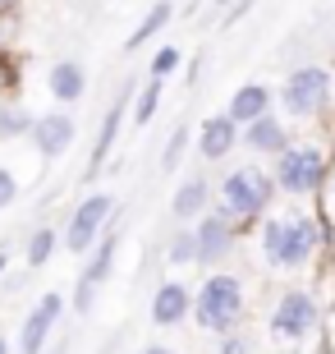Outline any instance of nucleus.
Instances as JSON below:
<instances>
[{
  "mask_svg": "<svg viewBox=\"0 0 335 354\" xmlns=\"http://www.w3.org/2000/svg\"><path fill=\"white\" fill-rule=\"evenodd\" d=\"M331 180V152L322 143H289L276 157V184L289 198H312L322 194Z\"/></svg>",
  "mask_w": 335,
  "mask_h": 354,
  "instance_id": "4",
  "label": "nucleus"
},
{
  "mask_svg": "<svg viewBox=\"0 0 335 354\" xmlns=\"http://www.w3.org/2000/svg\"><path fill=\"white\" fill-rule=\"evenodd\" d=\"M184 143H189V129H175L166 138V152H161V171H175V166H180V157H184Z\"/></svg>",
  "mask_w": 335,
  "mask_h": 354,
  "instance_id": "25",
  "label": "nucleus"
},
{
  "mask_svg": "<svg viewBox=\"0 0 335 354\" xmlns=\"http://www.w3.org/2000/svg\"><path fill=\"white\" fill-rule=\"evenodd\" d=\"M129 97H133V88H124L115 97V106L106 111V120H102V129H97V143H92V161H88V175H97L102 171V161L111 157V147H115V138H119V124H124V115H129Z\"/></svg>",
  "mask_w": 335,
  "mask_h": 354,
  "instance_id": "15",
  "label": "nucleus"
},
{
  "mask_svg": "<svg viewBox=\"0 0 335 354\" xmlns=\"http://www.w3.org/2000/svg\"><path fill=\"white\" fill-rule=\"evenodd\" d=\"M19 189H23V184H19V175H14L10 166H0V212L19 203Z\"/></svg>",
  "mask_w": 335,
  "mask_h": 354,
  "instance_id": "26",
  "label": "nucleus"
},
{
  "mask_svg": "<svg viewBox=\"0 0 335 354\" xmlns=\"http://www.w3.org/2000/svg\"><path fill=\"white\" fill-rule=\"evenodd\" d=\"M189 313H193V290L180 286V281H166L152 295V322L156 327H180Z\"/></svg>",
  "mask_w": 335,
  "mask_h": 354,
  "instance_id": "13",
  "label": "nucleus"
},
{
  "mask_svg": "<svg viewBox=\"0 0 335 354\" xmlns=\"http://www.w3.org/2000/svg\"><path fill=\"white\" fill-rule=\"evenodd\" d=\"M326 212L335 216V171H331V180H326Z\"/></svg>",
  "mask_w": 335,
  "mask_h": 354,
  "instance_id": "28",
  "label": "nucleus"
},
{
  "mask_svg": "<svg viewBox=\"0 0 335 354\" xmlns=\"http://www.w3.org/2000/svg\"><path fill=\"white\" fill-rule=\"evenodd\" d=\"M180 65H184L180 46H161V51L152 55V79H161V83H166V79H170V74H175Z\"/></svg>",
  "mask_w": 335,
  "mask_h": 354,
  "instance_id": "24",
  "label": "nucleus"
},
{
  "mask_svg": "<svg viewBox=\"0 0 335 354\" xmlns=\"http://www.w3.org/2000/svg\"><path fill=\"white\" fill-rule=\"evenodd\" d=\"M46 88H51L55 102L74 106L83 92H88V69L78 65V60H55L51 65V79H46Z\"/></svg>",
  "mask_w": 335,
  "mask_h": 354,
  "instance_id": "16",
  "label": "nucleus"
},
{
  "mask_svg": "<svg viewBox=\"0 0 335 354\" xmlns=\"http://www.w3.org/2000/svg\"><path fill=\"white\" fill-rule=\"evenodd\" d=\"M166 258H170V267H198V235L189 230V225H180V230L170 235Z\"/></svg>",
  "mask_w": 335,
  "mask_h": 354,
  "instance_id": "20",
  "label": "nucleus"
},
{
  "mask_svg": "<svg viewBox=\"0 0 335 354\" xmlns=\"http://www.w3.org/2000/svg\"><path fill=\"white\" fill-rule=\"evenodd\" d=\"M55 244H60L55 225H37V230L28 235V267H46L51 253H55Z\"/></svg>",
  "mask_w": 335,
  "mask_h": 354,
  "instance_id": "21",
  "label": "nucleus"
},
{
  "mask_svg": "<svg viewBox=\"0 0 335 354\" xmlns=\"http://www.w3.org/2000/svg\"><path fill=\"white\" fill-rule=\"evenodd\" d=\"M216 354H253V341H248V336H239V331H225Z\"/></svg>",
  "mask_w": 335,
  "mask_h": 354,
  "instance_id": "27",
  "label": "nucleus"
},
{
  "mask_svg": "<svg viewBox=\"0 0 335 354\" xmlns=\"http://www.w3.org/2000/svg\"><path fill=\"white\" fill-rule=\"evenodd\" d=\"M216 5H234V0H216Z\"/></svg>",
  "mask_w": 335,
  "mask_h": 354,
  "instance_id": "33",
  "label": "nucleus"
},
{
  "mask_svg": "<svg viewBox=\"0 0 335 354\" xmlns=\"http://www.w3.org/2000/svg\"><path fill=\"white\" fill-rule=\"evenodd\" d=\"M156 106H161V79H147V88L138 92V102H133V124H152L156 120Z\"/></svg>",
  "mask_w": 335,
  "mask_h": 354,
  "instance_id": "23",
  "label": "nucleus"
},
{
  "mask_svg": "<svg viewBox=\"0 0 335 354\" xmlns=\"http://www.w3.org/2000/svg\"><path fill=\"white\" fill-rule=\"evenodd\" d=\"M142 354H175V350H166V345H152V350H142Z\"/></svg>",
  "mask_w": 335,
  "mask_h": 354,
  "instance_id": "29",
  "label": "nucleus"
},
{
  "mask_svg": "<svg viewBox=\"0 0 335 354\" xmlns=\"http://www.w3.org/2000/svg\"><path fill=\"white\" fill-rule=\"evenodd\" d=\"M32 124H37V120L28 115V111H19V106H0V143L32 133Z\"/></svg>",
  "mask_w": 335,
  "mask_h": 354,
  "instance_id": "22",
  "label": "nucleus"
},
{
  "mask_svg": "<svg viewBox=\"0 0 335 354\" xmlns=\"http://www.w3.org/2000/svg\"><path fill=\"white\" fill-rule=\"evenodd\" d=\"M115 249H119V239L115 235H106L102 239V249L88 258V267L78 272V286H74V313H92V304H97V290L111 281V272H115Z\"/></svg>",
  "mask_w": 335,
  "mask_h": 354,
  "instance_id": "9",
  "label": "nucleus"
},
{
  "mask_svg": "<svg viewBox=\"0 0 335 354\" xmlns=\"http://www.w3.org/2000/svg\"><path fill=\"white\" fill-rule=\"evenodd\" d=\"M60 313H65V295H60V290H46V295L28 308V317H23L19 350H23V354H41V350H46V341H51V331H55V322H60Z\"/></svg>",
  "mask_w": 335,
  "mask_h": 354,
  "instance_id": "8",
  "label": "nucleus"
},
{
  "mask_svg": "<svg viewBox=\"0 0 335 354\" xmlns=\"http://www.w3.org/2000/svg\"><path fill=\"white\" fill-rule=\"evenodd\" d=\"M111 212H115V194H88L74 207L69 225H65V249L69 253H88L92 244L102 239V225L111 221Z\"/></svg>",
  "mask_w": 335,
  "mask_h": 354,
  "instance_id": "7",
  "label": "nucleus"
},
{
  "mask_svg": "<svg viewBox=\"0 0 335 354\" xmlns=\"http://www.w3.org/2000/svg\"><path fill=\"white\" fill-rule=\"evenodd\" d=\"M74 133H78L74 115L51 111V115H37V124H32V147L41 152V161H60L74 143Z\"/></svg>",
  "mask_w": 335,
  "mask_h": 354,
  "instance_id": "11",
  "label": "nucleus"
},
{
  "mask_svg": "<svg viewBox=\"0 0 335 354\" xmlns=\"http://www.w3.org/2000/svg\"><path fill=\"white\" fill-rule=\"evenodd\" d=\"M262 263L271 272H298L312 263V253L322 249V221L289 212V216H267L262 221Z\"/></svg>",
  "mask_w": 335,
  "mask_h": 354,
  "instance_id": "1",
  "label": "nucleus"
},
{
  "mask_svg": "<svg viewBox=\"0 0 335 354\" xmlns=\"http://www.w3.org/2000/svg\"><path fill=\"white\" fill-rule=\"evenodd\" d=\"M230 115L239 124H253V120L271 115V88L267 83H244V88L230 97Z\"/></svg>",
  "mask_w": 335,
  "mask_h": 354,
  "instance_id": "18",
  "label": "nucleus"
},
{
  "mask_svg": "<svg viewBox=\"0 0 335 354\" xmlns=\"http://www.w3.org/2000/svg\"><path fill=\"white\" fill-rule=\"evenodd\" d=\"M170 14H175V5H170V0H156L152 10H147V19H142V24L129 32V41H124V51H138L142 41H152L156 32H161V28L170 24Z\"/></svg>",
  "mask_w": 335,
  "mask_h": 354,
  "instance_id": "19",
  "label": "nucleus"
},
{
  "mask_svg": "<svg viewBox=\"0 0 335 354\" xmlns=\"http://www.w3.org/2000/svg\"><path fill=\"white\" fill-rule=\"evenodd\" d=\"M244 147L258 152V157H280L285 147H289L285 120L280 115H262V120H253V124H244Z\"/></svg>",
  "mask_w": 335,
  "mask_h": 354,
  "instance_id": "14",
  "label": "nucleus"
},
{
  "mask_svg": "<svg viewBox=\"0 0 335 354\" xmlns=\"http://www.w3.org/2000/svg\"><path fill=\"white\" fill-rule=\"evenodd\" d=\"M216 194H220V212L230 221H258V216H267L271 203H276L280 184H276V175L262 171V166H239V171H230L220 180Z\"/></svg>",
  "mask_w": 335,
  "mask_h": 354,
  "instance_id": "2",
  "label": "nucleus"
},
{
  "mask_svg": "<svg viewBox=\"0 0 335 354\" xmlns=\"http://www.w3.org/2000/svg\"><path fill=\"white\" fill-rule=\"evenodd\" d=\"M14 5H19V0H0V14H10Z\"/></svg>",
  "mask_w": 335,
  "mask_h": 354,
  "instance_id": "30",
  "label": "nucleus"
},
{
  "mask_svg": "<svg viewBox=\"0 0 335 354\" xmlns=\"http://www.w3.org/2000/svg\"><path fill=\"white\" fill-rule=\"evenodd\" d=\"M0 354H10V341H5V336H0Z\"/></svg>",
  "mask_w": 335,
  "mask_h": 354,
  "instance_id": "32",
  "label": "nucleus"
},
{
  "mask_svg": "<svg viewBox=\"0 0 335 354\" xmlns=\"http://www.w3.org/2000/svg\"><path fill=\"white\" fill-rule=\"evenodd\" d=\"M193 235H198V267H216V263H225V258L234 253V221L225 216V212L198 216Z\"/></svg>",
  "mask_w": 335,
  "mask_h": 354,
  "instance_id": "10",
  "label": "nucleus"
},
{
  "mask_svg": "<svg viewBox=\"0 0 335 354\" xmlns=\"http://www.w3.org/2000/svg\"><path fill=\"white\" fill-rule=\"evenodd\" d=\"M239 138H244V124L225 111V115H207L202 124H198V152H202L207 161H220L230 157L234 147H239Z\"/></svg>",
  "mask_w": 335,
  "mask_h": 354,
  "instance_id": "12",
  "label": "nucleus"
},
{
  "mask_svg": "<svg viewBox=\"0 0 335 354\" xmlns=\"http://www.w3.org/2000/svg\"><path fill=\"white\" fill-rule=\"evenodd\" d=\"M5 263H10V253H5V249H0V276H5Z\"/></svg>",
  "mask_w": 335,
  "mask_h": 354,
  "instance_id": "31",
  "label": "nucleus"
},
{
  "mask_svg": "<svg viewBox=\"0 0 335 354\" xmlns=\"http://www.w3.org/2000/svg\"><path fill=\"white\" fill-rule=\"evenodd\" d=\"M207 203H211V189H207L202 175H193V180H184L180 189H175L170 216H175V221H198V216H207Z\"/></svg>",
  "mask_w": 335,
  "mask_h": 354,
  "instance_id": "17",
  "label": "nucleus"
},
{
  "mask_svg": "<svg viewBox=\"0 0 335 354\" xmlns=\"http://www.w3.org/2000/svg\"><path fill=\"white\" fill-rule=\"evenodd\" d=\"M331 92H335L331 69L298 65L280 88V106H285V115H294V120H317L326 106H331Z\"/></svg>",
  "mask_w": 335,
  "mask_h": 354,
  "instance_id": "5",
  "label": "nucleus"
},
{
  "mask_svg": "<svg viewBox=\"0 0 335 354\" xmlns=\"http://www.w3.org/2000/svg\"><path fill=\"white\" fill-rule=\"evenodd\" d=\"M244 281L230 272H211L202 286L193 290V317L202 331H234V322L244 317Z\"/></svg>",
  "mask_w": 335,
  "mask_h": 354,
  "instance_id": "3",
  "label": "nucleus"
},
{
  "mask_svg": "<svg viewBox=\"0 0 335 354\" xmlns=\"http://www.w3.org/2000/svg\"><path fill=\"white\" fill-rule=\"evenodd\" d=\"M317 322H322V308H317V299H312L308 290H289L271 308V336L285 345L308 341L312 331H317Z\"/></svg>",
  "mask_w": 335,
  "mask_h": 354,
  "instance_id": "6",
  "label": "nucleus"
}]
</instances>
